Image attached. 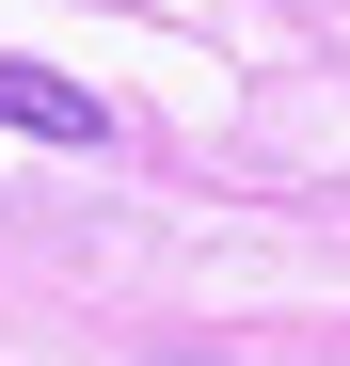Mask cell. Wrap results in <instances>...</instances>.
Returning a JSON list of instances; mask_svg holds the SVG:
<instances>
[{"mask_svg": "<svg viewBox=\"0 0 350 366\" xmlns=\"http://www.w3.org/2000/svg\"><path fill=\"white\" fill-rule=\"evenodd\" d=\"M0 128H32V144H96L111 112H96L80 80H48V64H0Z\"/></svg>", "mask_w": 350, "mask_h": 366, "instance_id": "cell-1", "label": "cell"}, {"mask_svg": "<svg viewBox=\"0 0 350 366\" xmlns=\"http://www.w3.org/2000/svg\"><path fill=\"white\" fill-rule=\"evenodd\" d=\"M144 366H175V350H144Z\"/></svg>", "mask_w": 350, "mask_h": 366, "instance_id": "cell-2", "label": "cell"}]
</instances>
